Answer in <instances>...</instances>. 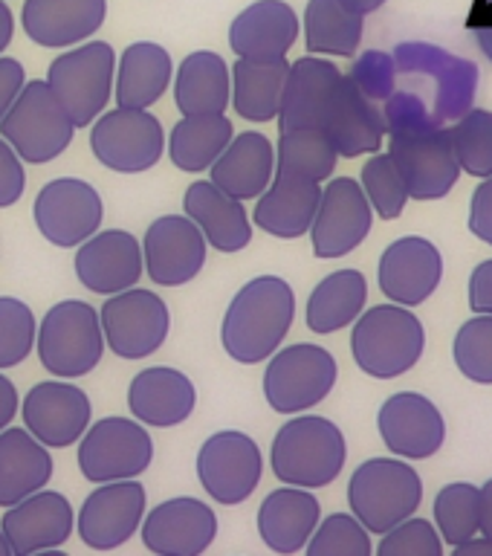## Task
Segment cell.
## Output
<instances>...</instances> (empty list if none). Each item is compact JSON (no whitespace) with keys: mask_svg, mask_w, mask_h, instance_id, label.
<instances>
[{"mask_svg":"<svg viewBox=\"0 0 492 556\" xmlns=\"http://www.w3.org/2000/svg\"><path fill=\"white\" fill-rule=\"evenodd\" d=\"M389 156L403 174L408 198L441 200L461 177L452 134L426 116L424 104L412 96H398L389 102Z\"/></svg>","mask_w":492,"mask_h":556,"instance_id":"obj_1","label":"cell"},{"mask_svg":"<svg viewBox=\"0 0 492 556\" xmlns=\"http://www.w3.org/2000/svg\"><path fill=\"white\" fill-rule=\"evenodd\" d=\"M295 319V293L281 276L250 278L232 295L220 321V345L241 365L267 363Z\"/></svg>","mask_w":492,"mask_h":556,"instance_id":"obj_2","label":"cell"},{"mask_svg":"<svg viewBox=\"0 0 492 556\" xmlns=\"http://www.w3.org/2000/svg\"><path fill=\"white\" fill-rule=\"evenodd\" d=\"M348 443L333 420L319 415H304L287 420L273 438L269 467L281 484L321 490L333 484L345 469Z\"/></svg>","mask_w":492,"mask_h":556,"instance_id":"obj_3","label":"cell"},{"mask_svg":"<svg viewBox=\"0 0 492 556\" xmlns=\"http://www.w3.org/2000/svg\"><path fill=\"white\" fill-rule=\"evenodd\" d=\"M426 348V330L403 304H377L359 313L351 333V354L374 380H394L412 371Z\"/></svg>","mask_w":492,"mask_h":556,"instance_id":"obj_4","label":"cell"},{"mask_svg":"<svg viewBox=\"0 0 492 556\" xmlns=\"http://www.w3.org/2000/svg\"><path fill=\"white\" fill-rule=\"evenodd\" d=\"M35 351L52 377L61 380L87 377L93 368H99L108 351L99 311L81 299L55 302L38 321Z\"/></svg>","mask_w":492,"mask_h":556,"instance_id":"obj_5","label":"cell"},{"mask_svg":"<svg viewBox=\"0 0 492 556\" xmlns=\"http://www.w3.org/2000/svg\"><path fill=\"white\" fill-rule=\"evenodd\" d=\"M76 122L52 93L47 78H26L15 104L0 119V137L15 148L26 165H47L59 160L76 137Z\"/></svg>","mask_w":492,"mask_h":556,"instance_id":"obj_6","label":"cell"},{"mask_svg":"<svg viewBox=\"0 0 492 556\" xmlns=\"http://www.w3.org/2000/svg\"><path fill=\"white\" fill-rule=\"evenodd\" d=\"M424 502V481L406 458H371L348 481V504L371 533H389Z\"/></svg>","mask_w":492,"mask_h":556,"instance_id":"obj_7","label":"cell"},{"mask_svg":"<svg viewBox=\"0 0 492 556\" xmlns=\"http://www.w3.org/2000/svg\"><path fill=\"white\" fill-rule=\"evenodd\" d=\"M116 81V52L108 41H90L67 47L47 70V85L67 108L76 128H90L113 99Z\"/></svg>","mask_w":492,"mask_h":556,"instance_id":"obj_8","label":"cell"},{"mask_svg":"<svg viewBox=\"0 0 492 556\" xmlns=\"http://www.w3.org/2000/svg\"><path fill=\"white\" fill-rule=\"evenodd\" d=\"M339 368L328 348L299 342L278 348L267 359L264 371V397L276 415H302L319 406L337 386Z\"/></svg>","mask_w":492,"mask_h":556,"instance_id":"obj_9","label":"cell"},{"mask_svg":"<svg viewBox=\"0 0 492 556\" xmlns=\"http://www.w3.org/2000/svg\"><path fill=\"white\" fill-rule=\"evenodd\" d=\"M154 460V438L137 417H102L78 438L76 464L90 484L139 478Z\"/></svg>","mask_w":492,"mask_h":556,"instance_id":"obj_10","label":"cell"},{"mask_svg":"<svg viewBox=\"0 0 492 556\" xmlns=\"http://www.w3.org/2000/svg\"><path fill=\"white\" fill-rule=\"evenodd\" d=\"M163 122L142 108H113L90 125V151L116 174L151 172L165 154Z\"/></svg>","mask_w":492,"mask_h":556,"instance_id":"obj_11","label":"cell"},{"mask_svg":"<svg viewBox=\"0 0 492 556\" xmlns=\"http://www.w3.org/2000/svg\"><path fill=\"white\" fill-rule=\"evenodd\" d=\"M104 330V345L119 359H146L165 345L172 333V311L163 295L146 287H128L108 295L99 311Z\"/></svg>","mask_w":492,"mask_h":556,"instance_id":"obj_12","label":"cell"},{"mask_svg":"<svg viewBox=\"0 0 492 556\" xmlns=\"http://www.w3.org/2000/svg\"><path fill=\"white\" fill-rule=\"evenodd\" d=\"M194 469L200 486L212 502L235 507L258 490L264 476V455L247 432L220 429L200 443Z\"/></svg>","mask_w":492,"mask_h":556,"instance_id":"obj_13","label":"cell"},{"mask_svg":"<svg viewBox=\"0 0 492 556\" xmlns=\"http://www.w3.org/2000/svg\"><path fill=\"white\" fill-rule=\"evenodd\" d=\"M33 220L43 241L59 250H76L102 229V194L81 177H55L35 194Z\"/></svg>","mask_w":492,"mask_h":556,"instance_id":"obj_14","label":"cell"},{"mask_svg":"<svg viewBox=\"0 0 492 556\" xmlns=\"http://www.w3.org/2000/svg\"><path fill=\"white\" fill-rule=\"evenodd\" d=\"M148 493L137 478L96 484L76 513V533L93 551H116L139 533Z\"/></svg>","mask_w":492,"mask_h":556,"instance_id":"obj_15","label":"cell"},{"mask_svg":"<svg viewBox=\"0 0 492 556\" xmlns=\"http://www.w3.org/2000/svg\"><path fill=\"white\" fill-rule=\"evenodd\" d=\"M374 224V208L363 186L351 177H333L321 186V200L311 226L313 255L321 261L342 258L368 238Z\"/></svg>","mask_w":492,"mask_h":556,"instance_id":"obj_16","label":"cell"},{"mask_svg":"<svg viewBox=\"0 0 492 556\" xmlns=\"http://www.w3.org/2000/svg\"><path fill=\"white\" fill-rule=\"evenodd\" d=\"M146 276L156 287H182L203 273L209 241L186 212L160 215L142 235Z\"/></svg>","mask_w":492,"mask_h":556,"instance_id":"obj_17","label":"cell"},{"mask_svg":"<svg viewBox=\"0 0 492 556\" xmlns=\"http://www.w3.org/2000/svg\"><path fill=\"white\" fill-rule=\"evenodd\" d=\"M21 417L29 432L50 450H64L93 424V403L85 389L73 380H43L26 391L21 400Z\"/></svg>","mask_w":492,"mask_h":556,"instance_id":"obj_18","label":"cell"},{"mask_svg":"<svg viewBox=\"0 0 492 556\" xmlns=\"http://www.w3.org/2000/svg\"><path fill=\"white\" fill-rule=\"evenodd\" d=\"M217 536V513L203 498L174 495L146 513L139 525L142 545L156 556H200Z\"/></svg>","mask_w":492,"mask_h":556,"instance_id":"obj_19","label":"cell"},{"mask_svg":"<svg viewBox=\"0 0 492 556\" xmlns=\"http://www.w3.org/2000/svg\"><path fill=\"white\" fill-rule=\"evenodd\" d=\"M78 285L96 295H113L137 287L146 276V255L137 235L128 229H99L78 243L73 255Z\"/></svg>","mask_w":492,"mask_h":556,"instance_id":"obj_20","label":"cell"},{"mask_svg":"<svg viewBox=\"0 0 492 556\" xmlns=\"http://www.w3.org/2000/svg\"><path fill=\"white\" fill-rule=\"evenodd\" d=\"M0 530L7 533L12 554L33 556L59 551L76 533V510L59 490H38L3 510Z\"/></svg>","mask_w":492,"mask_h":556,"instance_id":"obj_21","label":"cell"},{"mask_svg":"<svg viewBox=\"0 0 492 556\" xmlns=\"http://www.w3.org/2000/svg\"><path fill=\"white\" fill-rule=\"evenodd\" d=\"M377 429H380L382 443L398 458L406 460L432 458L446 441V420L441 408L417 391L391 394L380 406Z\"/></svg>","mask_w":492,"mask_h":556,"instance_id":"obj_22","label":"cell"},{"mask_svg":"<svg viewBox=\"0 0 492 556\" xmlns=\"http://www.w3.org/2000/svg\"><path fill=\"white\" fill-rule=\"evenodd\" d=\"M443 278V255L429 238L406 235L386 247L377 267L382 295L403 307L429 302Z\"/></svg>","mask_w":492,"mask_h":556,"instance_id":"obj_23","label":"cell"},{"mask_svg":"<svg viewBox=\"0 0 492 556\" xmlns=\"http://www.w3.org/2000/svg\"><path fill=\"white\" fill-rule=\"evenodd\" d=\"M321 128L333 139L339 156H348V160L377 154L386 137V119L374 108L371 96L356 81L354 73L339 76Z\"/></svg>","mask_w":492,"mask_h":556,"instance_id":"obj_24","label":"cell"},{"mask_svg":"<svg viewBox=\"0 0 492 556\" xmlns=\"http://www.w3.org/2000/svg\"><path fill=\"white\" fill-rule=\"evenodd\" d=\"M108 0H24V35L43 50H67L90 41L104 26Z\"/></svg>","mask_w":492,"mask_h":556,"instance_id":"obj_25","label":"cell"},{"mask_svg":"<svg viewBox=\"0 0 492 556\" xmlns=\"http://www.w3.org/2000/svg\"><path fill=\"white\" fill-rule=\"evenodd\" d=\"M128 408L139 424L174 429L194 415L198 389L186 371H177L172 365H151L130 380Z\"/></svg>","mask_w":492,"mask_h":556,"instance_id":"obj_26","label":"cell"},{"mask_svg":"<svg viewBox=\"0 0 492 556\" xmlns=\"http://www.w3.org/2000/svg\"><path fill=\"white\" fill-rule=\"evenodd\" d=\"M299 15L285 0H255L229 24V47L238 59H287L299 41Z\"/></svg>","mask_w":492,"mask_h":556,"instance_id":"obj_27","label":"cell"},{"mask_svg":"<svg viewBox=\"0 0 492 556\" xmlns=\"http://www.w3.org/2000/svg\"><path fill=\"white\" fill-rule=\"evenodd\" d=\"M321 504L313 490L285 484L261 502L258 536L276 554H299L311 542L313 530L319 528Z\"/></svg>","mask_w":492,"mask_h":556,"instance_id":"obj_28","label":"cell"},{"mask_svg":"<svg viewBox=\"0 0 492 556\" xmlns=\"http://www.w3.org/2000/svg\"><path fill=\"white\" fill-rule=\"evenodd\" d=\"M182 212L200 226L209 247L224 255H235L252 243V217L243 200L226 194L212 180L191 182L182 194Z\"/></svg>","mask_w":492,"mask_h":556,"instance_id":"obj_29","label":"cell"},{"mask_svg":"<svg viewBox=\"0 0 492 556\" xmlns=\"http://www.w3.org/2000/svg\"><path fill=\"white\" fill-rule=\"evenodd\" d=\"M321 182L304 177H285L276 174L264 194L255 198L252 220L273 238L295 241L311 232L313 217L319 208Z\"/></svg>","mask_w":492,"mask_h":556,"instance_id":"obj_30","label":"cell"},{"mask_svg":"<svg viewBox=\"0 0 492 556\" xmlns=\"http://www.w3.org/2000/svg\"><path fill=\"white\" fill-rule=\"evenodd\" d=\"M276 177V148L258 130L235 134L209 168V180L238 200H255Z\"/></svg>","mask_w":492,"mask_h":556,"instance_id":"obj_31","label":"cell"},{"mask_svg":"<svg viewBox=\"0 0 492 556\" xmlns=\"http://www.w3.org/2000/svg\"><path fill=\"white\" fill-rule=\"evenodd\" d=\"M337 64L325 55H304L290 64L278 111V130L287 128H321L333 87L339 81Z\"/></svg>","mask_w":492,"mask_h":556,"instance_id":"obj_32","label":"cell"},{"mask_svg":"<svg viewBox=\"0 0 492 556\" xmlns=\"http://www.w3.org/2000/svg\"><path fill=\"white\" fill-rule=\"evenodd\" d=\"M55 460L26 426H7L0 432V510L26 495L38 493L52 481Z\"/></svg>","mask_w":492,"mask_h":556,"instance_id":"obj_33","label":"cell"},{"mask_svg":"<svg viewBox=\"0 0 492 556\" xmlns=\"http://www.w3.org/2000/svg\"><path fill=\"white\" fill-rule=\"evenodd\" d=\"M174 104L182 116L226 113L232 104V70L220 52H189L174 67Z\"/></svg>","mask_w":492,"mask_h":556,"instance_id":"obj_34","label":"cell"},{"mask_svg":"<svg viewBox=\"0 0 492 556\" xmlns=\"http://www.w3.org/2000/svg\"><path fill=\"white\" fill-rule=\"evenodd\" d=\"M174 81V59L163 43L134 41L125 47L116 64L113 96L119 108H142L148 111L168 93Z\"/></svg>","mask_w":492,"mask_h":556,"instance_id":"obj_35","label":"cell"},{"mask_svg":"<svg viewBox=\"0 0 492 556\" xmlns=\"http://www.w3.org/2000/svg\"><path fill=\"white\" fill-rule=\"evenodd\" d=\"M290 73L287 59H238L232 64V111L247 122H273Z\"/></svg>","mask_w":492,"mask_h":556,"instance_id":"obj_36","label":"cell"},{"mask_svg":"<svg viewBox=\"0 0 492 556\" xmlns=\"http://www.w3.org/2000/svg\"><path fill=\"white\" fill-rule=\"evenodd\" d=\"M368 302V281L359 269H337L313 287L304 321L313 333H337L359 319Z\"/></svg>","mask_w":492,"mask_h":556,"instance_id":"obj_37","label":"cell"},{"mask_svg":"<svg viewBox=\"0 0 492 556\" xmlns=\"http://www.w3.org/2000/svg\"><path fill=\"white\" fill-rule=\"evenodd\" d=\"M235 128L226 113L212 116H182L165 139V154L186 174H203L212 168L224 148L232 142Z\"/></svg>","mask_w":492,"mask_h":556,"instance_id":"obj_38","label":"cell"},{"mask_svg":"<svg viewBox=\"0 0 492 556\" xmlns=\"http://www.w3.org/2000/svg\"><path fill=\"white\" fill-rule=\"evenodd\" d=\"M363 17L342 0H307L304 9V43L311 55L351 59L363 43Z\"/></svg>","mask_w":492,"mask_h":556,"instance_id":"obj_39","label":"cell"},{"mask_svg":"<svg viewBox=\"0 0 492 556\" xmlns=\"http://www.w3.org/2000/svg\"><path fill=\"white\" fill-rule=\"evenodd\" d=\"M339 151L325 128H287L278 134L276 174L325 182L337 172Z\"/></svg>","mask_w":492,"mask_h":556,"instance_id":"obj_40","label":"cell"},{"mask_svg":"<svg viewBox=\"0 0 492 556\" xmlns=\"http://www.w3.org/2000/svg\"><path fill=\"white\" fill-rule=\"evenodd\" d=\"M434 528L452 551L481 533V486L469 481L446 484L434 495Z\"/></svg>","mask_w":492,"mask_h":556,"instance_id":"obj_41","label":"cell"},{"mask_svg":"<svg viewBox=\"0 0 492 556\" xmlns=\"http://www.w3.org/2000/svg\"><path fill=\"white\" fill-rule=\"evenodd\" d=\"M461 172L472 177H492V111L472 108L450 130Z\"/></svg>","mask_w":492,"mask_h":556,"instance_id":"obj_42","label":"cell"},{"mask_svg":"<svg viewBox=\"0 0 492 556\" xmlns=\"http://www.w3.org/2000/svg\"><path fill=\"white\" fill-rule=\"evenodd\" d=\"M38 319L33 307L15 295H0V371H9L35 351Z\"/></svg>","mask_w":492,"mask_h":556,"instance_id":"obj_43","label":"cell"},{"mask_svg":"<svg viewBox=\"0 0 492 556\" xmlns=\"http://www.w3.org/2000/svg\"><path fill=\"white\" fill-rule=\"evenodd\" d=\"M452 356L469 382L492 386V316L476 313L455 333Z\"/></svg>","mask_w":492,"mask_h":556,"instance_id":"obj_44","label":"cell"},{"mask_svg":"<svg viewBox=\"0 0 492 556\" xmlns=\"http://www.w3.org/2000/svg\"><path fill=\"white\" fill-rule=\"evenodd\" d=\"M304 551L311 556H371V530L354 513H333L319 521Z\"/></svg>","mask_w":492,"mask_h":556,"instance_id":"obj_45","label":"cell"},{"mask_svg":"<svg viewBox=\"0 0 492 556\" xmlns=\"http://www.w3.org/2000/svg\"><path fill=\"white\" fill-rule=\"evenodd\" d=\"M363 191L382 220H394V217L403 215V208L412 200L406 182H403V174L398 172V165L389 154H374L363 165Z\"/></svg>","mask_w":492,"mask_h":556,"instance_id":"obj_46","label":"cell"},{"mask_svg":"<svg viewBox=\"0 0 492 556\" xmlns=\"http://www.w3.org/2000/svg\"><path fill=\"white\" fill-rule=\"evenodd\" d=\"M380 556H443V539L429 519H417L408 516L400 525L382 533Z\"/></svg>","mask_w":492,"mask_h":556,"instance_id":"obj_47","label":"cell"},{"mask_svg":"<svg viewBox=\"0 0 492 556\" xmlns=\"http://www.w3.org/2000/svg\"><path fill=\"white\" fill-rule=\"evenodd\" d=\"M17 151L0 137V208L15 206L26 191V168Z\"/></svg>","mask_w":492,"mask_h":556,"instance_id":"obj_48","label":"cell"},{"mask_svg":"<svg viewBox=\"0 0 492 556\" xmlns=\"http://www.w3.org/2000/svg\"><path fill=\"white\" fill-rule=\"evenodd\" d=\"M469 232L492 247V177H484L469 203Z\"/></svg>","mask_w":492,"mask_h":556,"instance_id":"obj_49","label":"cell"},{"mask_svg":"<svg viewBox=\"0 0 492 556\" xmlns=\"http://www.w3.org/2000/svg\"><path fill=\"white\" fill-rule=\"evenodd\" d=\"M26 85V70L17 59L0 55V119L7 116L9 108L15 104L17 93Z\"/></svg>","mask_w":492,"mask_h":556,"instance_id":"obj_50","label":"cell"},{"mask_svg":"<svg viewBox=\"0 0 492 556\" xmlns=\"http://www.w3.org/2000/svg\"><path fill=\"white\" fill-rule=\"evenodd\" d=\"M467 295L472 313H487V316H492V258L481 261V264L472 269Z\"/></svg>","mask_w":492,"mask_h":556,"instance_id":"obj_51","label":"cell"},{"mask_svg":"<svg viewBox=\"0 0 492 556\" xmlns=\"http://www.w3.org/2000/svg\"><path fill=\"white\" fill-rule=\"evenodd\" d=\"M17 415H21V394H17L15 382L0 371V432L12 426Z\"/></svg>","mask_w":492,"mask_h":556,"instance_id":"obj_52","label":"cell"},{"mask_svg":"<svg viewBox=\"0 0 492 556\" xmlns=\"http://www.w3.org/2000/svg\"><path fill=\"white\" fill-rule=\"evenodd\" d=\"M12 35H15V15H12V9H9L7 0H0V55H3L9 43H12Z\"/></svg>","mask_w":492,"mask_h":556,"instance_id":"obj_53","label":"cell"},{"mask_svg":"<svg viewBox=\"0 0 492 556\" xmlns=\"http://www.w3.org/2000/svg\"><path fill=\"white\" fill-rule=\"evenodd\" d=\"M455 556H492V539L484 536V533H478L469 542L455 547Z\"/></svg>","mask_w":492,"mask_h":556,"instance_id":"obj_54","label":"cell"},{"mask_svg":"<svg viewBox=\"0 0 492 556\" xmlns=\"http://www.w3.org/2000/svg\"><path fill=\"white\" fill-rule=\"evenodd\" d=\"M481 533L492 539V478L481 486Z\"/></svg>","mask_w":492,"mask_h":556,"instance_id":"obj_55","label":"cell"},{"mask_svg":"<svg viewBox=\"0 0 492 556\" xmlns=\"http://www.w3.org/2000/svg\"><path fill=\"white\" fill-rule=\"evenodd\" d=\"M476 38H478V43H481V50H484L487 59L492 61V12L484 17V21H481V24L476 26Z\"/></svg>","mask_w":492,"mask_h":556,"instance_id":"obj_56","label":"cell"},{"mask_svg":"<svg viewBox=\"0 0 492 556\" xmlns=\"http://www.w3.org/2000/svg\"><path fill=\"white\" fill-rule=\"evenodd\" d=\"M351 12H356V15H371V12H377V9L386 3V0H342Z\"/></svg>","mask_w":492,"mask_h":556,"instance_id":"obj_57","label":"cell"},{"mask_svg":"<svg viewBox=\"0 0 492 556\" xmlns=\"http://www.w3.org/2000/svg\"><path fill=\"white\" fill-rule=\"evenodd\" d=\"M0 556H15L12 554V545H9V539L3 530H0Z\"/></svg>","mask_w":492,"mask_h":556,"instance_id":"obj_58","label":"cell"}]
</instances>
